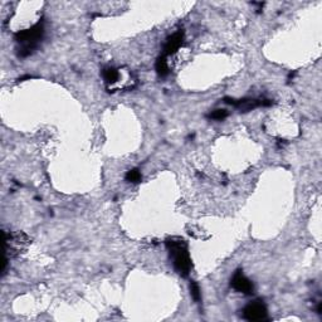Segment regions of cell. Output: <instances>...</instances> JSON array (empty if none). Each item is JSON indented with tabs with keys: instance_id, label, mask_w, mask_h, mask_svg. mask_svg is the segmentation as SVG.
<instances>
[{
	"instance_id": "obj_1",
	"label": "cell",
	"mask_w": 322,
	"mask_h": 322,
	"mask_svg": "<svg viewBox=\"0 0 322 322\" xmlns=\"http://www.w3.org/2000/svg\"><path fill=\"white\" fill-rule=\"evenodd\" d=\"M166 247L169 249L170 257L173 258L175 271L181 277L189 276L192 271V259H190L185 241L177 237H173V238L166 239Z\"/></svg>"
},
{
	"instance_id": "obj_7",
	"label": "cell",
	"mask_w": 322,
	"mask_h": 322,
	"mask_svg": "<svg viewBox=\"0 0 322 322\" xmlns=\"http://www.w3.org/2000/svg\"><path fill=\"white\" fill-rule=\"evenodd\" d=\"M155 68H156V72H158V75L160 76V77H166V76L169 75V65H167L166 57L165 56L159 57L158 61H156Z\"/></svg>"
},
{
	"instance_id": "obj_2",
	"label": "cell",
	"mask_w": 322,
	"mask_h": 322,
	"mask_svg": "<svg viewBox=\"0 0 322 322\" xmlns=\"http://www.w3.org/2000/svg\"><path fill=\"white\" fill-rule=\"evenodd\" d=\"M44 35V24L43 22L37 23L32 28L25 31L18 32L16 34V43L19 47L16 48L19 57H28L34 52L39 46L40 40Z\"/></svg>"
},
{
	"instance_id": "obj_6",
	"label": "cell",
	"mask_w": 322,
	"mask_h": 322,
	"mask_svg": "<svg viewBox=\"0 0 322 322\" xmlns=\"http://www.w3.org/2000/svg\"><path fill=\"white\" fill-rule=\"evenodd\" d=\"M102 77L107 84H115L120 80V72L113 67H107L102 71Z\"/></svg>"
},
{
	"instance_id": "obj_5",
	"label": "cell",
	"mask_w": 322,
	"mask_h": 322,
	"mask_svg": "<svg viewBox=\"0 0 322 322\" xmlns=\"http://www.w3.org/2000/svg\"><path fill=\"white\" fill-rule=\"evenodd\" d=\"M184 43V33L181 31L174 33L173 35L166 39V43L164 46V56H171V54H175L177 50L181 48Z\"/></svg>"
},
{
	"instance_id": "obj_3",
	"label": "cell",
	"mask_w": 322,
	"mask_h": 322,
	"mask_svg": "<svg viewBox=\"0 0 322 322\" xmlns=\"http://www.w3.org/2000/svg\"><path fill=\"white\" fill-rule=\"evenodd\" d=\"M243 316L248 321H263L267 319V307L263 302L260 301H256V302H252L248 306H245V308L243 310Z\"/></svg>"
},
{
	"instance_id": "obj_8",
	"label": "cell",
	"mask_w": 322,
	"mask_h": 322,
	"mask_svg": "<svg viewBox=\"0 0 322 322\" xmlns=\"http://www.w3.org/2000/svg\"><path fill=\"white\" fill-rule=\"evenodd\" d=\"M141 173H140L139 169H132V170L127 171L126 177H125V179H126V181H129V183H140L141 181Z\"/></svg>"
},
{
	"instance_id": "obj_10",
	"label": "cell",
	"mask_w": 322,
	"mask_h": 322,
	"mask_svg": "<svg viewBox=\"0 0 322 322\" xmlns=\"http://www.w3.org/2000/svg\"><path fill=\"white\" fill-rule=\"evenodd\" d=\"M226 116H228V112H226V110H215V111H213L210 115H209V118H211V120H217V121H223Z\"/></svg>"
},
{
	"instance_id": "obj_9",
	"label": "cell",
	"mask_w": 322,
	"mask_h": 322,
	"mask_svg": "<svg viewBox=\"0 0 322 322\" xmlns=\"http://www.w3.org/2000/svg\"><path fill=\"white\" fill-rule=\"evenodd\" d=\"M190 294H192L193 300L195 301V302H200L201 300V292H200V288H199L198 283L194 281H192V283H190Z\"/></svg>"
},
{
	"instance_id": "obj_4",
	"label": "cell",
	"mask_w": 322,
	"mask_h": 322,
	"mask_svg": "<svg viewBox=\"0 0 322 322\" xmlns=\"http://www.w3.org/2000/svg\"><path fill=\"white\" fill-rule=\"evenodd\" d=\"M230 286H232L236 291L241 292V293L244 294L253 293L254 290L253 283H252V282L243 274V272H242L241 270L237 271V272L234 273V276H233L232 281H230Z\"/></svg>"
}]
</instances>
